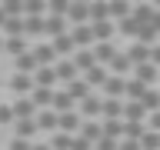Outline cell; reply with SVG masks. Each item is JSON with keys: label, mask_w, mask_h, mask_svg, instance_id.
Masks as SVG:
<instances>
[{"label": "cell", "mask_w": 160, "mask_h": 150, "mask_svg": "<svg viewBox=\"0 0 160 150\" xmlns=\"http://www.w3.org/2000/svg\"><path fill=\"white\" fill-rule=\"evenodd\" d=\"M63 90H67V93H70L73 100H77V103H83L87 97H93V87H90V83H87L83 77H80V80H73V83H70V87H63Z\"/></svg>", "instance_id": "cell-24"}, {"label": "cell", "mask_w": 160, "mask_h": 150, "mask_svg": "<svg viewBox=\"0 0 160 150\" xmlns=\"http://www.w3.org/2000/svg\"><path fill=\"white\" fill-rule=\"evenodd\" d=\"M143 133H147V123H123V140H143Z\"/></svg>", "instance_id": "cell-34"}, {"label": "cell", "mask_w": 160, "mask_h": 150, "mask_svg": "<svg viewBox=\"0 0 160 150\" xmlns=\"http://www.w3.org/2000/svg\"><path fill=\"white\" fill-rule=\"evenodd\" d=\"M7 90L13 93V97H30V93L37 90V83H33V77H30V73H10Z\"/></svg>", "instance_id": "cell-1"}, {"label": "cell", "mask_w": 160, "mask_h": 150, "mask_svg": "<svg viewBox=\"0 0 160 150\" xmlns=\"http://www.w3.org/2000/svg\"><path fill=\"white\" fill-rule=\"evenodd\" d=\"M43 30H47V40L67 37V33H70V20L67 17H47V20H43Z\"/></svg>", "instance_id": "cell-8"}, {"label": "cell", "mask_w": 160, "mask_h": 150, "mask_svg": "<svg viewBox=\"0 0 160 150\" xmlns=\"http://www.w3.org/2000/svg\"><path fill=\"white\" fill-rule=\"evenodd\" d=\"M127 53V60H130V67L137 70V67H143V63H150V47L147 43H140V40H130V47L123 50Z\"/></svg>", "instance_id": "cell-3"}, {"label": "cell", "mask_w": 160, "mask_h": 150, "mask_svg": "<svg viewBox=\"0 0 160 150\" xmlns=\"http://www.w3.org/2000/svg\"><path fill=\"white\" fill-rule=\"evenodd\" d=\"M33 83H37V87H43V90H57V70L53 67H40L37 73H33Z\"/></svg>", "instance_id": "cell-21"}, {"label": "cell", "mask_w": 160, "mask_h": 150, "mask_svg": "<svg viewBox=\"0 0 160 150\" xmlns=\"http://www.w3.org/2000/svg\"><path fill=\"white\" fill-rule=\"evenodd\" d=\"M70 40L77 43V50H90L97 40H93V27L83 23V27H70Z\"/></svg>", "instance_id": "cell-7"}, {"label": "cell", "mask_w": 160, "mask_h": 150, "mask_svg": "<svg viewBox=\"0 0 160 150\" xmlns=\"http://www.w3.org/2000/svg\"><path fill=\"white\" fill-rule=\"evenodd\" d=\"M103 137L107 140H123V120H103Z\"/></svg>", "instance_id": "cell-31"}, {"label": "cell", "mask_w": 160, "mask_h": 150, "mask_svg": "<svg viewBox=\"0 0 160 150\" xmlns=\"http://www.w3.org/2000/svg\"><path fill=\"white\" fill-rule=\"evenodd\" d=\"M97 20H110V3H90V23Z\"/></svg>", "instance_id": "cell-36"}, {"label": "cell", "mask_w": 160, "mask_h": 150, "mask_svg": "<svg viewBox=\"0 0 160 150\" xmlns=\"http://www.w3.org/2000/svg\"><path fill=\"white\" fill-rule=\"evenodd\" d=\"M157 37H160V33H157V30H153V27H150V23H147V27H143V30H140V43H147V47H157Z\"/></svg>", "instance_id": "cell-39"}, {"label": "cell", "mask_w": 160, "mask_h": 150, "mask_svg": "<svg viewBox=\"0 0 160 150\" xmlns=\"http://www.w3.org/2000/svg\"><path fill=\"white\" fill-rule=\"evenodd\" d=\"M103 97H110V100H127V80H123V77H113V73H110L107 87H103Z\"/></svg>", "instance_id": "cell-15"}, {"label": "cell", "mask_w": 160, "mask_h": 150, "mask_svg": "<svg viewBox=\"0 0 160 150\" xmlns=\"http://www.w3.org/2000/svg\"><path fill=\"white\" fill-rule=\"evenodd\" d=\"M30 50H33V57H37L40 67H57V60H60V57H57V50L50 47V40H47V43H33Z\"/></svg>", "instance_id": "cell-9"}, {"label": "cell", "mask_w": 160, "mask_h": 150, "mask_svg": "<svg viewBox=\"0 0 160 150\" xmlns=\"http://www.w3.org/2000/svg\"><path fill=\"white\" fill-rule=\"evenodd\" d=\"M93 27V40L97 43H113L117 40V23L113 20H97V23H90Z\"/></svg>", "instance_id": "cell-6"}, {"label": "cell", "mask_w": 160, "mask_h": 150, "mask_svg": "<svg viewBox=\"0 0 160 150\" xmlns=\"http://www.w3.org/2000/svg\"><path fill=\"white\" fill-rule=\"evenodd\" d=\"M57 80L60 83H63V87H70V83H73V80H80V70L73 67V60H57Z\"/></svg>", "instance_id": "cell-13"}, {"label": "cell", "mask_w": 160, "mask_h": 150, "mask_svg": "<svg viewBox=\"0 0 160 150\" xmlns=\"http://www.w3.org/2000/svg\"><path fill=\"white\" fill-rule=\"evenodd\" d=\"M10 130H13V137H17V140H30V143H33V137L40 133V130H37V120H17Z\"/></svg>", "instance_id": "cell-19"}, {"label": "cell", "mask_w": 160, "mask_h": 150, "mask_svg": "<svg viewBox=\"0 0 160 150\" xmlns=\"http://www.w3.org/2000/svg\"><path fill=\"white\" fill-rule=\"evenodd\" d=\"M140 147H143V150H160V133L147 130V133H143V140H140Z\"/></svg>", "instance_id": "cell-40"}, {"label": "cell", "mask_w": 160, "mask_h": 150, "mask_svg": "<svg viewBox=\"0 0 160 150\" xmlns=\"http://www.w3.org/2000/svg\"><path fill=\"white\" fill-rule=\"evenodd\" d=\"M93 150H120V143H117V140H107V137H103V140H100V143H97Z\"/></svg>", "instance_id": "cell-44"}, {"label": "cell", "mask_w": 160, "mask_h": 150, "mask_svg": "<svg viewBox=\"0 0 160 150\" xmlns=\"http://www.w3.org/2000/svg\"><path fill=\"white\" fill-rule=\"evenodd\" d=\"M30 47H33V43H30L27 37H10V40H3V53H10L13 60H17L20 53H27Z\"/></svg>", "instance_id": "cell-23"}, {"label": "cell", "mask_w": 160, "mask_h": 150, "mask_svg": "<svg viewBox=\"0 0 160 150\" xmlns=\"http://www.w3.org/2000/svg\"><path fill=\"white\" fill-rule=\"evenodd\" d=\"M140 103H143V110H147V113H160V90L150 87V90H147V97L140 100Z\"/></svg>", "instance_id": "cell-35"}, {"label": "cell", "mask_w": 160, "mask_h": 150, "mask_svg": "<svg viewBox=\"0 0 160 150\" xmlns=\"http://www.w3.org/2000/svg\"><path fill=\"white\" fill-rule=\"evenodd\" d=\"M10 107H13V117H17V120H37V113H40L37 103H33L30 97H13Z\"/></svg>", "instance_id": "cell-4"}, {"label": "cell", "mask_w": 160, "mask_h": 150, "mask_svg": "<svg viewBox=\"0 0 160 150\" xmlns=\"http://www.w3.org/2000/svg\"><path fill=\"white\" fill-rule=\"evenodd\" d=\"M140 30H143V27H140L137 20L127 17V20H120V23H117V37H130V40H137V37H140Z\"/></svg>", "instance_id": "cell-27"}, {"label": "cell", "mask_w": 160, "mask_h": 150, "mask_svg": "<svg viewBox=\"0 0 160 150\" xmlns=\"http://www.w3.org/2000/svg\"><path fill=\"white\" fill-rule=\"evenodd\" d=\"M60 117V133H70V137H77L80 127H83V117H80L77 110H70V113H57Z\"/></svg>", "instance_id": "cell-10"}, {"label": "cell", "mask_w": 160, "mask_h": 150, "mask_svg": "<svg viewBox=\"0 0 160 150\" xmlns=\"http://www.w3.org/2000/svg\"><path fill=\"white\" fill-rule=\"evenodd\" d=\"M147 83H140V80L137 77H130L127 80V100H143V97H147Z\"/></svg>", "instance_id": "cell-32"}, {"label": "cell", "mask_w": 160, "mask_h": 150, "mask_svg": "<svg viewBox=\"0 0 160 150\" xmlns=\"http://www.w3.org/2000/svg\"><path fill=\"white\" fill-rule=\"evenodd\" d=\"M67 10H70V3H60V0H57V3H47L50 17H67Z\"/></svg>", "instance_id": "cell-42"}, {"label": "cell", "mask_w": 160, "mask_h": 150, "mask_svg": "<svg viewBox=\"0 0 160 150\" xmlns=\"http://www.w3.org/2000/svg\"><path fill=\"white\" fill-rule=\"evenodd\" d=\"M43 13H47V3H37V0L23 3V17H43Z\"/></svg>", "instance_id": "cell-37"}, {"label": "cell", "mask_w": 160, "mask_h": 150, "mask_svg": "<svg viewBox=\"0 0 160 150\" xmlns=\"http://www.w3.org/2000/svg\"><path fill=\"white\" fill-rule=\"evenodd\" d=\"M37 130H43V133L53 137V133L60 130V117L53 113V110H40V113H37Z\"/></svg>", "instance_id": "cell-17"}, {"label": "cell", "mask_w": 160, "mask_h": 150, "mask_svg": "<svg viewBox=\"0 0 160 150\" xmlns=\"http://www.w3.org/2000/svg\"><path fill=\"white\" fill-rule=\"evenodd\" d=\"M150 27H153V30L160 33V7H157V13H153V20H150Z\"/></svg>", "instance_id": "cell-48"}, {"label": "cell", "mask_w": 160, "mask_h": 150, "mask_svg": "<svg viewBox=\"0 0 160 150\" xmlns=\"http://www.w3.org/2000/svg\"><path fill=\"white\" fill-rule=\"evenodd\" d=\"M120 150H143L137 140H120Z\"/></svg>", "instance_id": "cell-47"}, {"label": "cell", "mask_w": 160, "mask_h": 150, "mask_svg": "<svg viewBox=\"0 0 160 150\" xmlns=\"http://www.w3.org/2000/svg\"><path fill=\"white\" fill-rule=\"evenodd\" d=\"M13 123H17V117H13V107L0 100V127H13Z\"/></svg>", "instance_id": "cell-38"}, {"label": "cell", "mask_w": 160, "mask_h": 150, "mask_svg": "<svg viewBox=\"0 0 160 150\" xmlns=\"http://www.w3.org/2000/svg\"><path fill=\"white\" fill-rule=\"evenodd\" d=\"M3 40H10V37H23V17H7V23H3Z\"/></svg>", "instance_id": "cell-29"}, {"label": "cell", "mask_w": 160, "mask_h": 150, "mask_svg": "<svg viewBox=\"0 0 160 150\" xmlns=\"http://www.w3.org/2000/svg\"><path fill=\"white\" fill-rule=\"evenodd\" d=\"M147 130L160 133V113H150V120H147Z\"/></svg>", "instance_id": "cell-45"}, {"label": "cell", "mask_w": 160, "mask_h": 150, "mask_svg": "<svg viewBox=\"0 0 160 150\" xmlns=\"http://www.w3.org/2000/svg\"><path fill=\"white\" fill-rule=\"evenodd\" d=\"M150 113L143 110L140 100H123V123H147Z\"/></svg>", "instance_id": "cell-5"}, {"label": "cell", "mask_w": 160, "mask_h": 150, "mask_svg": "<svg viewBox=\"0 0 160 150\" xmlns=\"http://www.w3.org/2000/svg\"><path fill=\"white\" fill-rule=\"evenodd\" d=\"M133 77H137L140 83H147V87H153V83H157V77H160V70L153 67V63H143V67H137V70H133Z\"/></svg>", "instance_id": "cell-26"}, {"label": "cell", "mask_w": 160, "mask_h": 150, "mask_svg": "<svg viewBox=\"0 0 160 150\" xmlns=\"http://www.w3.org/2000/svg\"><path fill=\"white\" fill-rule=\"evenodd\" d=\"M0 53H3V33H0Z\"/></svg>", "instance_id": "cell-51"}, {"label": "cell", "mask_w": 160, "mask_h": 150, "mask_svg": "<svg viewBox=\"0 0 160 150\" xmlns=\"http://www.w3.org/2000/svg\"><path fill=\"white\" fill-rule=\"evenodd\" d=\"M67 20H70V27H83V23H90V3H70Z\"/></svg>", "instance_id": "cell-16"}, {"label": "cell", "mask_w": 160, "mask_h": 150, "mask_svg": "<svg viewBox=\"0 0 160 150\" xmlns=\"http://www.w3.org/2000/svg\"><path fill=\"white\" fill-rule=\"evenodd\" d=\"M117 53H120V50H117V43H93V57H97V63H100V67H110Z\"/></svg>", "instance_id": "cell-18"}, {"label": "cell", "mask_w": 160, "mask_h": 150, "mask_svg": "<svg viewBox=\"0 0 160 150\" xmlns=\"http://www.w3.org/2000/svg\"><path fill=\"white\" fill-rule=\"evenodd\" d=\"M33 143H37V140H33ZM33 143H30V140H17V137H13V140L7 143V150H33Z\"/></svg>", "instance_id": "cell-43"}, {"label": "cell", "mask_w": 160, "mask_h": 150, "mask_svg": "<svg viewBox=\"0 0 160 150\" xmlns=\"http://www.w3.org/2000/svg\"><path fill=\"white\" fill-rule=\"evenodd\" d=\"M77 113L83 120H103V97H97V93L87 97L83 103H77Z\"/></svg>", "instance_id": "cell-2"}, {"label": "cell", "mask_w": 160, "mask_h": 150, "mask_svg": "<svg viewBox=\"0 0 160 150\" xmlns=\"http://www.w3.org/2000/svg\"><path fill=\"white\" fill-rule=\"evenodd\" d=\"M77 137L90 140V143L97 147L100 140H103V120H83V127H80V133H77Z\"/></svg>", "instance_id": "cell-11"}, {"label": "cell", "mask_w": 160, "mask_h": 150, "mask_svg": "<svg viewBox=\"0 0 160 150\" xmlns=\"http://www.w3.org/2000/svg\"><path fill=\"white\" fill-rule=\"evenodd\" d=\"M150 63L160 70V43H157V47H150Z\"/></svg>", "instance_id": "cell-46"}, {"label": "cell", "mask_w": 160, "mask_h": 150, "mask_svg": "<svg viewBox=\"0 0 160 150\" xmlns=\"http://www.w3.org/2000/svg\"><path fill=\"white\" fill-rule=\"evenodd\" d=\"M103 120H123V100L103 97Z\"/></svg>", "instance_id": "cell-28"}, {"label": "cell", "mask_w": 160, "mask_h": 150, "mask_svg": "<svg viewBox=\"0 0 160 150\" xmlns=\"http://www.w3.org/2000/svg\"><path fill=\"white\" fill-rule=\"evenodd\" d=\"M73 67L80 70V77H83L87 70H93V67H97V57H93V47H90V50H77V53H73Z\"/></svg>", "instance_id": "cell-22"}, {"label": "cell", "mask_w": 160, "mask_h": 150, "mask_svg": "<svg viewBox=\"0 0 160 150\" xmlns=\"http://www.w3.org/2000/svg\"><path fill=\"white\" fill-rule=\"evenodd\" d=\"M3 7V13L7 17H23V3H17V0H10V3H0Z\"/></svg>", "instance_id": "cell-41"}, {"label": "cell", "mask_w": 160, "mask_h": 150, "mask_svg": "<svg viewBox=\"0 0 160 150\" xmlns=\"http://www.w3.org/2000/svg\"><path fill=\"white\" fill-rule=\"evenodd\" d=\"M3 23H7V13H3V7H0V30H3Z\"/></svg>", "instance_id": "cell-50"}, {"label": "cell", "mask_w": 160, "mask_h": 150, "mask_svg": "<svg viewBox=\"0 0 160 150\" xmlns=\"http://www.w3.org/2000/svg\"><path fill=\"white\" fill-rule=\"evenodd\" d=\"M30 100L37 103V110H50V107H53V90H43V87H37L33 93H30Z\"/></svg>", "instance_id": "cell-30"}, {"label": "cell", "mask_w": 160, "mask_h": 150, "mask_svg": "<svg viewBox=\"0 0 160 150\" xmlns=\"http://www.w3.org/2000/svg\"><path fill=\"white\" fill-rule=\"evenodd\" d=\"M83 80H87V83H90V87H93V90H103V87H107V80H110V70L107 67H100V63H97V67H93V70H87V73H83Z\"/></svg>", "instance_id": "cell-25"}, {"label": "cell", "mask_w": 160, "mask_h": 150, "mask_svg": "<svg viewBox=\"0 0 160 150\" xmlns=\"http://www.w3.org/2000/svg\"><path fill=\"white\" fill-rule=\"evenodd\" d=\"M47 143H50V150H73V137H70V133H60V130L47 140Z\"/></svg>", "instance_id": "cell-33"}, {"label": "cell", "mask_w": 160, "mask_h": 150, "mask_svg": "<svg viewBox=\"0 0 160 150\" xmlns=\"http://www.w3.org/2000/svg\"><path fill=\"white\" fill-rule=\"evenodd\" d=\"M53 113H70V110H77V100L70 97L67 90H53Z\"/></svg>", "instance_id": "cell-20"}, {"label": "cell", "mask_w": 160, "mask_h": 150, "mask_svg": "<svg viewBox=\"0 0 160 150\" xmlns=\"http://www.w3.org/2000/svg\"><path fill=\"white\" fill-rule=\"evenodd\" d=\"M43 20H47V17H23V37H27L30 43H33V40H40V37H47Z\"/></svg>", "instance_id": "cell-12"}, {"label": "cell", "mask_w": 160, "mask_h": 150, "mask_svg": "<svg viewBox=\"0 0 160 150\" xmlns=\"http://www.w3.org/2000/svg\"><path fill=\"white\" fill-rule=\"evenodd\" d=\"M40 70V63H37V57H33V50H27V53H20L17 60H13V73H37Z\"/></svg>", "instance_id": "cell-14"}, {"label": "cell", "mask_w": 160, "mask_h": 150, "mask_svg": "<svg viewBox=\"0 0 160 150\" xmlns=\"http://www.w3.org/2000/svg\"><path fill=\"white\" fill-rule=\"evenodd\" d=\"M33 150H50V143H47V140H37V143H33Z\"/></svg>", "instance_id": "cell-49"}]
</instances>
